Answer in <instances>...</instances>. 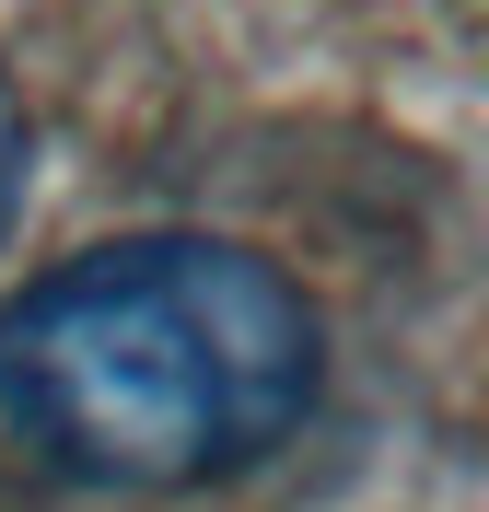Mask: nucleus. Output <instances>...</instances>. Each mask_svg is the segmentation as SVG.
<instances>
[{
  "label": "nucleus",
  "instance_id": "1",
  "mask_svg": "<svg viewBox=\"0 0 489 512\" xmlns=\"http://www.w3.org/2000/svg\"><path fill=\"white\" fill-rule=\"evenodd\" d=\"M326 326L257 245L117 233L0 303V419L82 489H198L315 419Z\"/></svg>",
  "mask_w": 489,
  "mask_h": 512
},
{
  "label": "nucleus",
  "instance_id": "2",
  "mask_svg": "<svg viewBox=\"0 0 489 512\" xmlns=\"http://www.w3.org/2000/svg\"><path fill=\"white\" fill-rule=\"evenodd\" d=\"M24 163H35V128H24L12 70H0V233H12V210H24Z\"/></svg>",
  "mask_w": 489,
  "mask_h": 512
}]
</instances>
